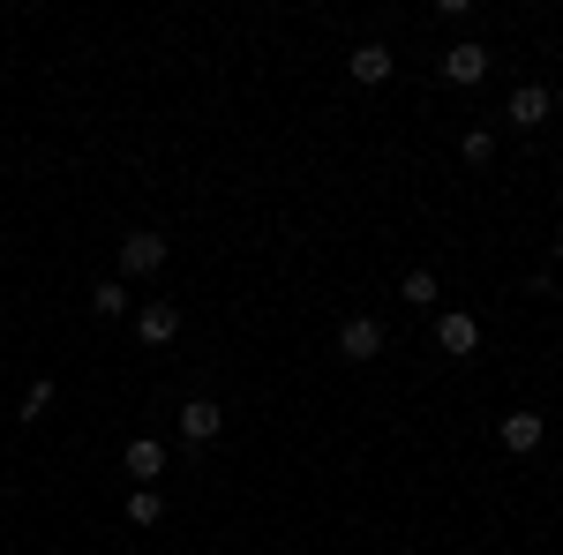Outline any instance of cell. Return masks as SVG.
Returning <instances> with one entry per match:
<instances>
[{
  "mask_svg": "<svg viewBox=\"0 0 563 555\" xmlns=\"http://www.w3.org/2000/svg\"><path fill=\"white\" fill-rule=\"evenodd\" d=\"M435 345H443L451 360H466V353H481V315H466V308L435 315Z\"/></svg>",
  "mask_w": 563,
  "mask_h": 555,
  "instance_id": "cell-1",
  "label": "cell"
},
{
  "mask_svg": "<svg viewBox=\"0 0 563 555\" xmlns=\"http://www.w3.org/2000/svg\"><path fill=\"white\" fill-rule=\"evenodd\" d=\"M166 256H174V248H166V233H129V241H121V270H129V278L166 270Z\"/></svg>",
  "mask_w": 563,
  "mask_h": 555,
  "instance_id": "cell-2",
  "label": "cell"
},
{
  "mask_svg": "<svg viewBox=\"0 0 563 555\" xmlns=\"http://www.w3.org/2000/svg\"><path fill=\"white\" fill-rule=\"evenodd\" d=\"M488 68H496V60H488V45H481V38H459L451 53H443V84H481Z\"/></svg>",
  "mask_w": 563,
  "mask_h": 555,
  "instance_id": "cell-3",
  "label": "cell"
},
{
  "mask_svg": "<svg viewBox=\"0 0 563 555\" xmlns=\"http://www.w3.org/2000/svg\"><path fill=\"white\" fill-rule=\"evenodd\" d=\"M339 353H346V360H376V353H384V323H376V315H346V323H339Z\"/></svg>",
  "mask_w": 563,
  "mask_h": 555,
  "instance_id": "cell-4",
  "label": "cell"
},
{
  "mask_svg": "<svg viewBox=\"0 0 563 555\" xmlns=\"http://www.w3.org/2000/svg\"><path fill=\"white\" fill-rule=\"evenodd\" d=\"M549 113H556V98H549L541 84H519V90H511V106H504V121H511V129H541Z\"/></svg>",
  "mask_w": 563,
  "mask_h": 555,
  "instance_id": "cell-5",
  "label": "cell"
},
{
  "mask_svg": "<svg viewBox=\"0 0 563 555\" xmlns=\"http://www.w3.org/2000/svg\"><path fill=\"white\" fill-rule=\"evenodd\" d=\"M135 338L143 345H174L180 338V300H151V308L135 315Z\"/></svg>",
  "mask_w": 563,
  "mask_h": 555,
  "instance_id": "cell-6",
  "label": "cell"
},
{
  "mask_svg": "<svg viewBox=\"0 0 563 555\" xmlns=\"http://www.w3.org/2000/svg\"><path fill=\"white\" fill-rule=\"evenodd\" d=\"M218 428H225V413H218L211 398H188L180 406V443H218Z\"/></svg>",
  "mask_w": 563,
  "mask_h": 555,
  "instance_id": "cell-7",
  "label": "cell"
},
{
  "mask_svg": "<svg viewBox=\"0 0 563 555\" xmlns=\"http://www.w3.org/2000/svg\"><path fill=\"white\" fill-rule=\"evenodd\" d=\"M121 466H129V480H158L166 473V443L158 435H135L129 451H121Z\"/></svg>",
  "mask_w": 563,
  "mask_h": 555,
  "instance_id": "cell-8",
  "label": "cell"
},
{
  "mask_svg": "<svg viewBox=\"0 0 563 555\" xmlns=\"http://www.w3.org/2000/svg\"><path fill=\"white\" fill-rule=\"evenodd\" d=\"M496 435H504V451H541V413H504V428H496Z\"/></svg>",
  "mask_w": 563,
  "mask_h": 555,
  "instance_id": "cell-9",
  "label": "cell"
},
{
  "mask_svg": "<svg viewBox=\"0 0 563 555\" xmlns=\"http://www.w3.org/2000/svg\"><path fill=\"white\" fill-rule=\"evenodd\" d=\"M346 68H353V84H384V76H390V45H376V38H368V45H353V60H346Z\"/></svg>",
  "mask_w": 563,
  "mask_h": 555,
  "instance_id": "cell-10",
  "label": "cell"
},
{
  "mask_svg": "<svg viewBox=\"0 0 563 555\" xmlns=\"http://www.w3.org/2000/svg\"><path fill=\"white\" fill-rule=\"evenodd\" d=\"M158 518H166V496H158V488H135L129 496V525H158Z\"/></svg>",
  "mask_w": 563,
  "mask_h": 555,
  "instance_id": "cell-11",
  "label": "cell"
},
{
  "mask_svg": "<svg viewBox=\"0 0 563 555\" xmlns=\"http://www.w3.org/2000/svg\"><path fill=\"white\" fill-rule=\"evenodd\" d=\"M121 308H129V293H121V278H106V286H90V315H106V323H113Z\"/></svg>",
  "mask_w": 563,
  "mask_h": 555,
  "instance_id": "cell-12",
  "label": "cell"
},
{
  "mask_svg": "<svg viewBox=\"0 0 563 555\" xmlns=\"http://www.w3.org/2000/svg\"><path fill=\"white\" fill-rule=\"evenodd\" d=\"M459 151H466L474 166H488V158H496V135H488V129H466V135H459Z\"/></svg>",
  "mask_w": 563,
  "mask_h": 555,
  "instance_id": "cell-13",
  "label": "cell"
},
{
  "mask_svg": "<svg viewBox=\"0 0 563 555\" xmlns=\"http://www.w3.org/2000/svg\"><path fill=\"white\" fill-rule=\"evenodd\" d=\"M398 293L413 300V308H429V300H435V278H429V270H406V286H398Z\"/></svg>",
  "mask_w": 563,
  "mask_h": 555,
  "instance_id": "cell-14",
  "label": "cell"
},
{
  "mask_svg": "<svg viewBox=\"0 0 563 555\" xmlns=\"http://www.w3.org/2000/svg\"><path fill=\"white\" fill-rule=\"evenodd\" d=\"M53 413V384H31L23 390V421H45Z\"/></svg>",
  "mask_w": 563,
  "mask_h": 555,
  "instance_id": "cell-15",
  "label": "cell"
},
{
  "mask_svg": "<svg viewBox=\"0 0 563 555\" xmlns=\"http://www.w3.org/2000/svg\"><path fill=\"white\" fill-rule=\"evenodd\" d=\"M556 263H563V233H556Z\"/></svg>",
  "mask_w": 563,
  "mask_h": 555,
  "instance_id": "cell-16",
  "label": "cell"
}]
</instances>
